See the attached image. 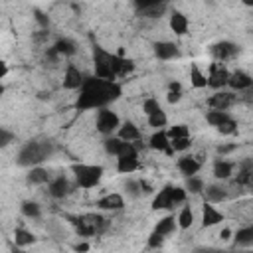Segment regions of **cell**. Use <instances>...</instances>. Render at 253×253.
I'll list each match as a JSON object with an SVG mask.
<instances>
[{
	"instance_id": "6da1fadb",
	"label": "cell",
	"mask_w": 253,
	"mask_h": 253,
	"mask_svg": "<svg viewBox=\"0 0 253 253\" xmlns=\"http://www.w3.org/2000/svg\"><path fill=\"white\" fill-rule=\"evenodd\" d=\"M77 91H79L75 101L77 111H93V109L97 111L101 107H109L111 103H115L123 95V85L117 79L109 81V79L91 75V77H85L83 85Z\"/></svg>"
},
{
	"instance_id": "7a4b0ae2",
	"label": "cell",
	"mask_w": 253,
	"mask_h": 253,
	"mask_svg": "<svg viewBox=\"0 0 253 253\" xmlns=\"http://www.w3.org/2000/svg\"><path fill=\"white\" fill-rule=\"evenodd\" d=\"M65 219L71 223L77 235L81 237H93L101 235L107 229V219L101 213H67Z\"/></svg>"
},
{
	"instance_id": "3957f363",
	"label": "cell",
	"mask_w": 253,
	"mask_h": 253,
	"mask_svg": "<svg viewBox=\"0 0 253 253\" xmlns=\"http://www.w3.org/2000/svg\"><path fill=\"white\" fill-rule=\"evenodd\" d=\"M51 152H53V146H51L49 140H30V142H26V144L20 148L16 162H18L20 166L30 168V166L42 164Z\"/></svg>"
},
{
	"instance_id": "277c9868",
	"label": "cell",
	"mask_w": 253,
	"mask_h": 253,
	"mask_svg": "<svg viewBox=\"0 0 253 253\" xmlns=\"http://www.w3.org/2000/svg\"><path fill=\"white\" fill-rule=\"evenodd\" d=\"M71 174L75 180V186L83 188V190H91L95 186H99L105 170L101 164H85V162H75L71 164Z\"/></svg>"
},
{
	"instance_id": "5b68a950",
	"label": "cell",
	"mask_w": 253,
	"mask_h": 253,
	"mask_svg": "<svg viewBox=\"0 0 253 253\" xmlns=\"http://www.w3.org/2000/svg\"><path fill=\"white\" fill-rule=\"evenodd\" d=\"M188 198L186 188L182 186H174V184H166L162 190H158V194H154L152 198V210H172L178 204H184Z\"/></svg>"
},
{
	"instance_id": "8992f818",
	"label": "cell",
	"mask_w": 253,
	"mask_h": 253,
	"mask_svg": "<svg viewBox=\"0 0 253 253\" xmlns=\"http://www.w3.org/2000/svg\"><path fill=\"white\" fill-rule=\"evenodd\" d=\"M93 69H95V77L115 81L117 79V75H115V53L107 51L99 43H93Z\"/></svg>"
},
{
	"instance_id": "52a82bcc",
	"label": "cell",
	"mask_w": 253,
	"mask_h": 253,
	"mask_svg": "<svg viewBox=\"0 0 253 253\" xmlns=\"http://www.w3.org/2000/svg\"><path fill=\"white\" fill-rule=\"evenodd\" d=\"M206 121L221 134L229 136L237 130V121L229 115V111H219V109H210L206 113Z\"/></svg>"
},
{
	"instance_id": "ba28073f",
	"label": "cell",
	"mask_w": 253,
	"mask_h": 253,
	"mask_svg": "<svg viewBox=\"0 0 253 253\" xmlns=\"http://www.w3.org/2000/svg\"><path fill=\"white\" fill-rule=\"evenodd\" d=\"M119 125H121V117L115 111H111V107L97 109V117H95V128H97V132H101L103 136H111V134L117 132Z\"/></svg>"
},
{
	"instance_id": "9c48e42d",
	"label": "cell",
	"mask_w": 253,
	"mask_h": 253,
	"mask_svg": "<svg viewBox=\"0 0 253 253\" xmlns=\"http://www.w3.org/2000/svg\"><path fill=\"white\" fill-rule=\"evenodd\" d=\"M138 166H140V158H138V148L134 142L128 144V148H125L121 154H117V172L130 174L138 170Z\"/></svg>"
},
{
	"instance_id": "30bf717a",
	"label": "cell",
	"mask_w": 253,
	"mask_h": 253,
	"mask_svg": "<svg viewBox=\"0 0 253 253\" xmlns=\"http://www.w3.org/2000/svg\"><path fill=\"white\" fill-rule=\"evenodd\" d=\"M208 87L211 89H223L227 87V79H229V69L223 65V61H211L208 67Z\"/></svg>"
},
{
	"instance_id": "8fae6325",
	"label": "cell",
	"mask_w": 253,
	"mask_h": 253,
	"mask_svg": "<svg viewBox=\"0 0 253 253\" xmlns=\"http://www.w3.org/2000/svg\"><path fill=\"white\" fill-rule=\"evenodd\" d=\"M210 53H211L213 61H229L239 53V45L229 42V40H221V42L211 43Z\"/></svg>"
},
{
	"instance_id": "7c38bea8",
	"label": "cell",
	"mask_w": 253,
	"mask_h": 253,
	"mask_svg": "<svg viewBox=\"0 0 253 253\" xmlns=\"http://www.w3.org/2000/svg\"><path fill=\"white\" fill-rule=\"evenodd\" d=\"M71 192H73V184L69 182L67 176H53V178H49V182H47V194L53 200H63Z\"/></svg>"
},
{
	"instance_id": "4fadbf2b",
	"label": "cell",
	"mask_w": 253,
	"mask_h": 253,
	"mask_svg": "<svg viewBox=\"0 0 253 253\" xmlns=\"http://www.w3.org/2000/svg\"><path fill=\"white\" fill-rule=\"evenodd\" d=\"M237 103V95L235 91H223L217 89L210 99H208V107L210 109H219V111H227Z\"/></svg>"
},
{
	"instance_id": "5bb4252c",
	"label": "cell",
	"mask_w": 253,
	"mask_h": 253,
	"mask_svg": "<svg viewBox=\"0 0 253 253\" xmlns=\"http://www.w3.org/2000/svg\"><path fill=\"white\" fill-rule=\"evenodd\" d=\"M83 81H85V75H83V71H81L77 65L69 63V65L65 67V73H63V81H61L63 89H67V91H77V89L83 85Z\"/></svg>"
},
{
	"instance_id": "9a60e30c",
	"label": "cell",
	"mask_w": 253,
	"mask_h": 253,
	"mask_svg": "<svg viewBox=\"0 0 253 253\" xmlns=\"http://www.w3.org/2000/svg\"><path fill=\"white\" fill-rule=\"evenodd\" d=\"M148 146H150L152 150L164 152V154H168V156L174 154V150H172V146H170V138H168L166 128H156V130L150 134V138H148Z\"/></svg>"
},
{
	"instance_id": "2e32d148",
	"label": "cell",
	"mask_w": 253,
	"mask_h": 253,
	"mask_svg": "<svg viewBox=\"0 0 253 253\" xmlns=\"http://www.w3.org/2000/svg\"><path fill=\"white\" fill-rule=\"evenodd\" d=\"M152 51H154V55H156L158 59H162V61H170V59H178V57H180V47H178V43L166 42V40L156 42V43L152 45Z\"/></svg>"
},
{
	"instance_id": "e0dca14e",
	"label": "cell",
	"mask_w": 253,
	"mask_h": 253,
	"mask_svg": "<svg viewBox=\"0 0 253 253\" xmlns=\"http://www.w3.org/2000/svg\"><path fill=\"white\" fill-rule=\"evenodd\" d=\"M95 206H97L101 211H121V210L125 208V198H123L121 194H117V192H111V194L101 196V198L95 202Z\"/></svg>"
},
{
	"instance_id": "ac0fdd59",
	"label": "cell",
	"mask_w": 253,
	"mask_h": 253,
	"mask_svg": "<svg viewBox=\"0 0 253 253\" xmlns=\"http://www.w3.org/2000/svg\"><path fill=\"white\" fill-rule=\"evenodd\" d=\"M253 85V79L247 71L243 69H235V71H229V79H227V87L231 91H247L249 87Z\"/></svg>"
},
{
	"instance_id": "d6986e66",
	"label": "cell",
	"mask_w": 253,
	"mask_h": 253,
	"mask_svg": "<svg viewBox=\"0 0 253 253\" xmlns=\"http://www.w3.org/2000/svg\"><path fill=\"white\" fill-rule=\"evenodd\" d=\"M211 172H213V178L215 180H229L233 174H235V162H231V160H227L225 156H217L215 160H213V168H211Z\"/></svg>"
},
{
	"instance_id": "ffe728a7",
	"label": "cell",
	"mask_w": 253,
	"mask_h": 253,
	"mask_svg": "<svg viewBox=\"0 0 253 253\" xmlns=\"http://www.w3.org/2000/svg\"><path fill=\"white\" fill-rule=\"evenodd\" d=\"M176 166H178V170H180L184 176H192V174H198V172H200L202 160H200L198 156H194V154H184V156L178 158Z\"/></svg>"
},
{
	"instance_id": "44dd1931",
	"label": "cell",
	"mask_w": 253,
	"mask_h": 253,
	"mask_svg": "<svg viewBox=\"0 0 253 253\" xmlns=\"http://www.w3.org/2000/svg\"><path fill=\"white\" fill-rule=\"evenodd\" d=\"M221 221H223V213L215 208V204L206 202L204 208H202V225L204 227H213V225H217Z\"/></svg>"
},
{
	"instance_id": "7402d4cb",
	"label": "cell",
	"mask_w": 253,
	"mask_h": 253,
	"mask_svg": "<svg viewBox=\"0 0 253 253\" xmlns=\"http://www.w3.org/2000/svg\"><path fill=\"white\" fill-rule=\"evenodd\" d=\"M134 71V61L130 57H126L123 51L115 53V75L117 79H125Z\"/></svg>"
},
{
	"instance_id": "603a6c76",
	"label": "cell",
	"mask_w": 253,
	"mask_h": 253,
	"mask_svg": "<svg viewBox=\"0 0 253 253\" xmlns=\"http://www.w3.org/2000/svg\"><path fill=\"white\" fill-rule=\"evenodd\" d=\"M202 192H204V196H206V202H210V204H221V202H225L227 196H229V190H227L225 186H221V184L204 186Z\"/></svg>"
},
{
	"instance_id": "cb8c5ba5",
	"label": "cell",
	"mask_w": 253,
	"mask_h": 253,
	"mask_svg": "<svg viewBox=\"0 0 253 253\" xmlns=\"http://www.w3.org/2000/svg\"><path fill=\"white\" fill-rule=\"evenodd\" d=\"M49 178H51L49 170L43 168V166H40V164L30 166V170H28V174H26V180H28V184H32V186H45V184L49 182Z\"/></svg>"
},
{
	"instance_id": "d4e9b609",
	"label": "cell",
	"mask_w": 253,
	"mask_h": 253,
	"mask_svg": "<svg viewBox=\"0 0 253 253\" xmlns=\"http://www.w3.org/2000/svg\"><path fill=\"white\" fill-rule=\"evenodd\" d=\"M188 26H190V20L184 12L180 10H172L170 12V30L176 34V36H184L188 32Z\"/></svg>"
},
{
	"instance_id": "484cf974",
	"label": "cell",
	"mask_w": 253,
	"mask_h": 253,
	"mask_svg": "<svg viewBox=\"0 0 253 253\" xmlns=\"http://www.w3.org/2000/svg\"><path fill=\"white\" fill-rule=\"evenodd\" d=\"M117 136L126 140V142H136L140 138V128L132 121H123L117 128Z\"/></svg>"
},
{
	"instance_id": "4316f807",
	"label": "cell",
	"mask_w": 253,
	"mask_h": 253,
	"mask_svg": "<svg viewBox=\"0 0 253 253\" xmlns=\"http://www.w3.org/2000/svg\"><path fill=\"white\" fill-rule=\"evenodd\" d=\"M235 168H237L235 182L239 186H251V180H253V162H251V158L241 160L239 164H235Z\"/></svg>"
},
{
	"instance_id": "83f0119b",
	"label": "cell",
	"mask_w": 253,
	"mask_h": 253,
	"mask_svg": "<svg viewBox=\"0 0 253 253\" xmlns=\"http://www.w3.org/2000/svg\"><path fill=\"white\" fill-rule=\"evenodd\" d=\"M176 229H178L176 215H174V213H170V215H164L162 219H158V223L154 225V229H152V231H156V233H158V235H162V237H168V235H172Z\"/></svg>"
},
{
	"instance_id": "f1b7e54d",
	"label": "cell",
	"mask_w": 253,
	"mask_h": 253,
	"mask_svg": "<svg viewBox=\"0 0 253 253\" xmlns=\"http://www.w3.org/2000/svg\"><path fill=\"white\" fill-rule=\"evenodd\" d=\"M128 144H132V142H126V140H123V138H119L117 134H111V136H107V138L103 140L105 152H107V154H113V156L121 154L125 148H128Z\"/></svg>"
},
{
	"instance_id": "f546056e",
	"label": "cell",
	"mask_w": 253,
	"mask_h": 253,
	"mask_svg": "<svg viewBox=\"0 0 253 253\" xmlns=\"http://www.w3.org/2000/svg\"><path fill=\"white\" fill-rule=\"evenodd\" d=\"M51 49H53V53H55L57 57H61V55H73V53L77 51L75 43H73L69 38H57L55 43L51 45Z\"/></svg>"
},
{
	"instance_id": "4dcf8cb0",
	"label": "cell",
	"mask_w": 253,
	"mask_h": 253,
	"mask_svg": "<svg viewBox=\"0 0 253 253\" xmlns=\"http://www.w3.org/2000/svg\"><path fill=\"white\" fill-rule=\"evenodd\" d=\"M190 83L194 89H204L208 87V77H206V71H202V67L198 63H192L190 65Z\"/></svg>"
},
{
	"instance_id": "1f68e13d",
	"label": "cell",
	"mask_w": 253,
	"mask_h": 253,
	"mask_svg": "<svg viewBox=\"0 0 253 253\" xmlns=\"http://www.w3.org/2000/svg\"><path fill=\"white\" fill-rule=\"evenodd\" d=\"M233 243L237 247H251L253 245V227L245 225L233 233Z\"/></svg>"
},
{
	"instance_id": "d6a6232c",
	"label": "cell",
	"mask_w": 253,
	"mask_h": 253,
	"mask_svg": "<svg viewBox=\"0 0 253 253\" xmlns=\"http://www.w3.org/2000/svg\"><path fill=\"white\" fill-rule=\"evenodd\" d=\"M14 241L18 247H28V245L36 243V235L26 227H16L14 229Z\"/></svg>"
},
{
	"instance_id": "836d02e7",
	"label": "cell",
	"mask_w": 253,
	"mask_h": 253,
	"mask_svg": "<svg viewBox=\"0 0 253 253\" xmlns=\"http://www.w3.org/2000/svg\"><path fill=\"white\" fill-rule=\"evenodd\" d=\"M20 211H22V215H24V217L38 219V217L42 215V206H40L38 202H34V200H26V202H22Z\"/></svg>"
},
{
	"instance_id": "e575fe53",
	"label": "cell",
	"mask_w": 253,
	"mask_h": 253,
	"mask_svg": "<svg viewBox=\"0 0 253 253\" xmlns=\"http://www.w3.org/2000/svg\"><path fill=\"white\" fill-rule=\"evenodd\" d=\"M176 223H178L180 229H190V227L194 225V211H192L190 206H184V208L178 211V215H176Z\"/></svg>"
},
{
	"instance_id": "d590c367",
	"label": "cell",
	"mask_w": 253,
	"mask_h": 253,
	"mask_svg": "<svg viewBox=\"0 0 253 253\" xmlns=\"http://www.w3.org/2000/svg\"><path fill=\"white\" fill-rule=\"evenodd\" d=\"M146 121H148V126H152L154 130H156V128H164V126L168 125V115H166L162 109H158V111L146 115Z\"/></svg>"
},
{
	"instance_id": "8d00e7d4",
	"label": "cell",
	"mask_w": 253,
	"mask_h": 253,
	"mask_svg": "<svg viewBox=\"0 0 253 253\" xmlns=\"http://www.w3.org/2000/svg\"><path fill=\"white\" fill-rule=\"evenodd\" d=\"M204 180L198 176V174H192V176H186V192L190 194H200L204 190Z\"/></svg>"
},
{
	"instance_id": "74e56055",
	"label": "cell",
	"mask_w": 253,
	"mask_h": 253,
	"mask_svg": "<svg viewBox=\"0 0 253 253\" xmlns=\"http://www.w3.org/2000/svg\"><path fill=\"white\" fill-rule=\"evenodd\" d=\"M166 6L168 4H154V6H146L142 10H138V14L142 18H160L164 12H166Z\"/></svg>"
},
{
	"instance_id": "f35d334b",
	"label": "cell",
	"mask_w": 253,
	"mask_h": 253,
	"mask_svg": "<svg viewBox=\"0 0 253 253\" xmlns=\"http://www.w3.org/2000/svg\"><path fill=\"white\" fill-rule=\"evenodd\" d=\"M170 146L174 152H186L192 146V136H176L170 138Z\"/></svg>"
},
{
	"instance_id": "ab89813d",
	"label": "cell",
	"mask_w": 253,
	"mask_h": 253,
	"mask_svg": "<svg viewBox=\"0 0 253 253\" xmlns=\"http://www.w3.org/2000/svg\"><path fill=\"white\" fill-rule=\"evenodd\" d=\"M125 192H126L128 196H132V198H138V196H142V190H140V180L128 178V180L125 182Z\"/></svg>"
},
{
	"instance_id": "60d3db41",
	"label": "cell",
	"mask_w": 253,
	"mask_h": 253,
	"mask_svg": "<svg viewBox=\"0 0 253 253\" xmlns=\"http://www.w3.org/2000/svg\"><path fill=\"white\" fill-rule=\"evenodd\" d=\"M168 138H176V136H190V126L188 125H174L170 128H166Z\"/></svg>"
},
{
	"instance_id": "b9f144b4",
	"label": "cell",
	"mask_w": 253,
	"mask_h": 253,
	"mask_svg": "<svg viewBox=\"0 0 253 253\" xmlns=\"http://www.w3.org/2000/svg\"><path fill=\"white\" fill-rule=\"evenodd\" d=\"M16 140V134L4 126H0V148H6L8 144H12Z\"/></svg>"
},
{
	"instance_id": "7bdbcfd3",
	"label": "cell",
	"mask_w": 253,
	"mask_h": 253,
	"mask_svg": "<svg viewBox=\"0 0 253 253\" xmlns=\"http://www.w3.org/2000/svg\"><path fill=\"white\" fill-rule=\"evenodd\" d=\"M158 109H162L160 103H158V99H154V97L144 99V103H142V113H144V115H150V113H154V111H158Z\"/></svg>"
},
{
	"instance_id": "ee69618b",
	"label": "cell",
	"mask_w": 253,
	"mask_h": 253,
	"mask_svg": "<svg viewBox=\"0 0 253 253\" xmlns=\"http://www.w3.org/2000/svg\"><path fill=\"white\" fill-rule=\"evenodd\" d=\"M164 239H166V237H162V235H158L156 231H152V233L148 235V241H146V245H148L150 249H158V247H162Z\"/></svg>"
},
{
	"instance_id": "f6af8a7d",
	"label": "cell",
	"mask_w": 253,
	"mask_h": 253,
	"mask_svg": "<svg viewBox=\"0 0 253 253\" xmlns=\"http://www.w3.org/2000/svg\"><path fill=\"white\" fill-rule=\"evenodd\" d=\"M180 99H182V89H168V93H166L168 103L176 105V103H180Z\"/></svg>"
},
{
	"instance_id": "bcb514c9",
	"label": "cell",
	"mask_w": 253,
	"mask_h": 253,
	"mask_svg": "<svg viewBox=\"0 0 253 253\" xmlns=\"http://www.w3.org/2000/svg\"><path fill=\"white\" fill-rule=\"evenodd\" d=\"M154 4H168V0H134V6H136V12L146 8V6H154Z\"/></svg>"
},
{
	"instance_id": "7dc6e473",
	"label": "cell",
	"mask_w": 253,
	"mask_h": 253,
	"mask_svg": "<svg viewBox=\"0 0 253 253\" xmlns=\"http://www.w3.org/2000/svg\"><path fill=\"white\" fill-rule=\"evenodd\" d=\"M215 150H217L219 156H225V154H231L233 150H237V144L235 142H231V144H219Z\"/></svg>"
},
{
	"instance_id": "c3c4849f",
	"label": "cell",
	"mask_w": 253,
	"mask_h": 253,
	"mask_svg": "<svg viewBox=\"0 0 253 253\" xmlns=\"http://www.w3.org/2000/svg\"><path fill=\"white\" fill-rule=\"evenodd\" d=\"M36 20L42 24V28H47V24H49V20H47V18H45V16H43L40 10H36Z\"/></svg>"
},
{
	"instance_id": "681fc988",
	"label": "cell",
	"mask_w": 253,
	"mask_h": 253,
	"mask_svg": "<svg viewBox=\"0 0 253 253\" xmlns=\"http://www.w3.org/2000/svg\"><path fill=\"white\" fill-rule=\"evenodd\" d=\"M140 190H142V196H144V194H152V192H154V190H152V186H150L146 180H140Z\"/></svg>"
},
{
	"instance_id": "f907efd6",
	"label": "cell",
	"mask_w": 253,
	"mask_h": 253,
	"mask_svg": "<svg viewBox=\"0 0 253 253\" xmlns=\"http://www.w3.org/2000/svg\"><path fill=\"white\" fill-rule=\"evenodd\" d=\"M6 75H8V63L0 57V79H4Z\"/></svg>"
},
{
	"instance_id": "816d5d0a",
	"label": "cell",
	"mask_w": 253,
	"mask_h": 253,
	"mask_svg": "<svg viewBox=\"0 0 253 253\" xmlns=\"http://www.w3.org/2000/svg\"><path fill=\"white\" fill-rule=\"evenodd\" d=\"M219 237H221V239H229V237H231V229H227V227H225V229H221Z\"/></svg>"
},
{
	"instance_id": "f5cc1de1",
	"label": "cell",
	"mask_w": 253,
	"mask_h": 253,
	"mask_svg": "<svg viewBox=\"0 0 253 253\" xmlns=\"http://www.w3.org/2000/svg\"><path fill=\"white\" fill-rule=\"evenodd\" d=\"M89 249V243H77L75 245V251H87Z\"/></svg>"
},
{
	"instance_id": "db71d44e",
	"label": "cell",
	"mask_w": 253,
	"mask_h": 253,
	"mask_svg": "<svg viewBox=\"0 0 253 253\" xmlns=\"http://www.w3.org/2000/svg\"><path fill=\"white\" fill-rule=\"evenodd\" d=\"M245 6H253V0H241Z\"/></svg>"
},
{
	"instance_id": "11a10c76",
	"label": "cell",
	"mask_w": 253,
	"mask_h": 253,
	"mask_svg": "<svg viewBox=\"0 0 253 253\" xmlns=\"http://www.w3.org/2000/svg\"><path fill=\"white\" fill-rule=\"evenodd\" d=\"M2 95H4V85L0 83V97H2Z\"/></svg>"
}]
</instances>
